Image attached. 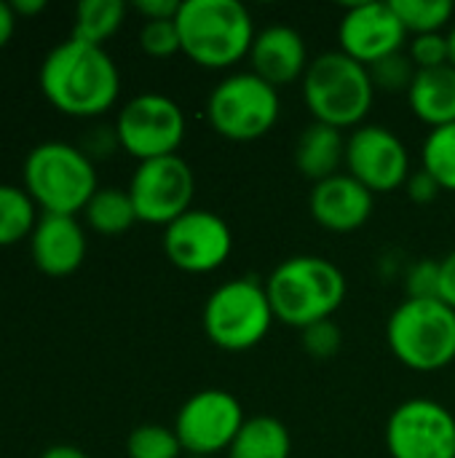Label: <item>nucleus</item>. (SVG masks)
Here are the masks:
<instances>
[{"instance_id":"6e6552de","label":"nucleus","mask_w":455,"mask_h":458,"mask_svg":"<svg viewBox=\"0 0 455 458\" xmlns=\"http://www.w3.org/2000/svg\"><path fill=\"white\" fill-rule=\"evenodd\" d=\"M282 115L279 89L252 70L223 78L206 99L209 126L231 142H255L265 137Z\"/></svg>"},{"instance_id":"4be33fe9","label":"nucleus","mask_w":455,"mask_h":458,"mask_svg":"<svg viewBox=\"0 0 455 458\" xmlns=\"http://www.w3.org/2000/svg\"><path fill=\"white\" fill-rule=\"evenodd\" d=\"M86 220L97 233L118 236L137 223V209L131 204L129 191L121 188H99L86 204Z\"/></svg>"},{"instance_id":"412c9836","label":"nucleus","mask_w":455,"mask_h":458,"mask_svg":"<svg viewBox=\"0 0 455 458\" xmlns=\"http://www.w3.org/2000/svg\"><path fill=\"white\" fill-rule=\"evenodd\" d=\"M292 437L290 429L274 416H252L244 421L228 458H290Z\"/></svg>"},{"instance_id":"c756f323","label":"nucleus","mask_w":455,"mask_h":458,"mask_svg":"<svg viewBox=\"0 0 455 458\" xmlns=\"http://www.w3.org/2000/svg\"><path fill=\"white\" fill-rule=\"evenodd\" d=\"M300 346L314 360H330L341 352L343 333L333 319H324V322H316V325H308L306 330H300Z\"/></svg>"},{"instance_id":"c85d7f7f","label":"nucleus","mask_w":455,"mask_h":458,"mask_svg":"<svg viewBox=\"0 0 455 458\" xmlns=\"http://www.w3.org/2000/svg\"><path fill=\"white\" fill-rule=\"evenodd\" d=\"M139 46L150 56H161V59L182 51L177 21L174 19H147L139 30Z\"/></svg>"},{"instance_id":"7c9ffc66","label":"nucleus","mask_w":455,"mask_h":458,"mask_svg":"<svg viewBox=\"0 0 455 458\" xmlns=\"http://www.w3.org/2000/svg\"><path fill=\"white\" fill-rule=\"evenodd\" d=\"M408 56L413 59L416 70H434L442 64H451L448 54V35L442 32H429V35H413Z\"/></svg>"},{"instance_id":"6ab92c4d","label":"nucleus","mask_w":455,"mask_h":458,"mask_svg":"<svg viewBox=\"0 0 455 458\" xmlns=\"http://www.w3.org/2000/svg\"><path fill=\"white\" fill-rule=\"evenodd\" d=\"M343 164H346V137L341 129L314 121L300 131L295 142V166L306 180L316 185L333 174H341Z\"/></svg>"},{"instance_id":"72a5a7b5","label":"nucleus","mask_w":455,"mask_h":458,"mask_svg":"<svg viewBox=\"0 0 455 458\" xmlns=\"http://www.w3.org/2000/svg\"><path fill=\"white\" fill-rule=\"evenodd\" d=\"M180 0H137L134 8L147 19H177L180 13Z\"/></svg>"},{"instance_id":"9d476101","label":"nucleus","mask_w":455,"mask_h":458,"mask_svg":"<svg viewBox=\"0 0 455 458\" xmlns=\"http://www.w3.org/2000/svg\"><path fill=\"white\" fill-rule=\"evenodd\" d=\"M247 416L236 394L225 389H201L190 394L174 419V435L188 456L215 458L228 454Z\"/></svg>"},{"instance_id":"9b49d317","label":"nucleus","mask_w":455,"mask_h":458,"mask_svg":"<svg viewBox=\"0 0 455 458\" xmlns=\"http://www.w3.org/2000/svg\"><path fill=\"white\" fill-rule=\"evenodd\" d=\"M193 193L196 174L190 164L180 156L139 161L129 182L137 220L164 228L193 209Z\"/></svg>"},{"instance_id":"ea45409f","label":"nucleus","mask_w":455,"mask_h":458,"mask_svg":"<svg viewBox=\"0 0 455 458\" xmlns=\"http://www.w3.org/2000/svg\"><path fill=\"white\" fill-rule=\"evenodd\" d=\"M188 458H204V456H188Z\"/></svg>"},{"instance_id":"423d86ee","label":"nucleus","mask_w":455,"mask_h":458,"mask_svg":"<svg viewBox=\"0 0 455 458\" xmlns=\"http://www.w3.org/2000/svg\"><path fill=\"white\" fill-rule=\"evenodd\" d=\"M201 322L209 344L223 352L239 354L260 346L276 322L265 282L241 276L217 284L204 303Z\"/></svg>"},{"instance_id":"0eeeda50","label":"nucleus","mask_w":455,"mask_h":458,"mask_svg":"<svg viewBox=\"0 0 455 458\" xmlns=\"http://www.w3.org/2000/svg\"><path fill=\"white\" fill-rule=\"evenodd\" d=\"M24 182L43 212L75 215L86 209L97 188L94 164L83 150L67 142H40L24 161Z\"/></svg>"},{"instance_id":"20e7f679","label":"nucleus","mask_w":455,"mask_h":458,"mask_svg":"<svg viewBox=\"0 0 455 458\" xmlns=\"http://www.w3.org/2000/svg\"><path fill=\"white\" fill-rule=\"evenodd\" d=\"M303 99L314 121L335 129H357L373 110L375 86L370 70L341 48L319 54L303 75Z\"/></svg>"},{"instance_id":"4468645a","label":"nucleus","mask_w":455,"mask_h":458,"mask_svg":"<svg viewBox=\"0 0 455 458\" xmlns=\"http://www.w3.org/2000/svg\"><path fill=\"white\" fill-rule=\"evenodd\" d=\"M164 252L185 274H212L233 252L231 225L209 209H190L164 231Z\"/></svg>"},{"instance_id":"b1692460","label":"nucleus","mask_w":455,"mask_h":458,"mask_svg":"<svg viewBox=\"0 0 455 458\" xmlns=\"http://www.w3.org/2000/svg\"><path fill=\"white\" fill-rule=\"evenodd\" d=\"M421 169L429 172L442 191L455 193V123L432 129L421 145Z\"/></svg>"},{"instance_id":"f03ea898","label":"nucleus","mask_w":455,"mask_h":458,"mask_svg":"<svg viewBox=\"0 0 455 458\" xmlns=\"http://www.w3.org/2000/svg\"><path fill=\"white\" fill-rule=\"evenodd\" d=\"M265 293L279 322L306 330L308 325L333 319L346 301L349 282L327 258L292 255L268 274Z\"/></svg>"},{"instance_id":"c9c22d12","label":"nucleus","mask_w":455,"mask_h":458,"mask_svg":"<svg viewBox=\"0 0 455 458\" xmlns=\"http://www.w3.org/2000/svg\"><path fill=\"white\" fill-rule=\"evenodd\" d=\"M13 5L0 0V46L8 43V38L13 35V27H16V16H13Z\"/></svg>"},{"instance_id":"f257e3e1","label":"nucleus","mask_w":455,"mask_h":458,"mask_svg":"<svg viewBox=\"0 0 455 458\" xmlns=\"http://www.w3.org/2000/svg\"><path fill=\"white\" fill-rule=\"evenodd\" d=\"M40 86L62 113L99 115L118 99L121 75L102 46L70 35L43 59Z\"/></svg>"},{"instance_id":"4c0bfd02","label":"nucleus","mask_w":455,"mask_h":458,"mask_svg":"<svg viewBox=\"0 0 455 458\" xmlns=\"http://www.w3.org/2000/svg\"><path fill=\"white\" fill-rule=\"evenodd\" d=\"M11 5L19 13H35V11H43L46 8V0H13Z\"/></svg>"},{"instance_id":"39448f33","label":"nucleus","mask_w":455,"mask_h":458,"mask_svg":"<svg viewBox=\"0 0 455 458\" xmlns=\"http://www.w3.org/2000/svg\"><path fill=\"white\" fill-rule=\"evenodd\" d=\"M386 344L408 370H445L455 362V309L440 298H405L386 322Z\"/></svg>"},{"instance_id":"393cba45","label":"nucleus","mask_w":455,"mask_h":458,"mask_svg":"<svg viewBox=\"0 0 455 458\" xmlns=\"http://www.w3.org/2000/svg\"><path fill=\"white\" fill-rule=\"evenodd\" d=\"M35 228V201L27 191L0 182V247L13 244Z\"/></svg>"},{"instance_id":"f3484780","label":"nucleus","mask_w":455,"mask_h":458,"mask_svg":"<svg viewBox=\"0 0 455 458\" xmlns=\"http://www.w3.org/2000/svg\"><path fill=\"white\" fill-rule=\"evenodd\" d=\"M306 38L290 24H271L260 30L249 48V70L274 89L303 81L308 70Z\"/></svg>"},{"instance_id":"f704fd0d","label":"nucleus","mask_w":455,"mask_h":458,"mask_svg":"<svg viewBox=\"0 0 455 458\" xmlns=\"http://www.w3.org/2000/svg\"><path fill=\"white\" fill-rule=\"evenodd\" d=\"M437 298L455 309V250L440 260V295Z\"/></svg>"},{"instance_id":"2f4dec72","label":"nucleus","mask_w":455,"mask_h":458,"mask_svg":"<svg viewBox=\"0 0 455 458\" xmlns=\"http://www.w3.org/2000/svg\"><path fill=\"white\" fill-rule=\"evenodd\" d=\"M405 293L408 298H437L440 295V260L424 258L413 263L405 274Z\"/></svg>"},{"instance_id":"58836bf2","label":"nucleus","mask_w":455,"mask_h":458,"mask_svg":"<svg viewBox=\"0 0 455 458\" xmlns=\"http://www.w3.org/2000/svg\"><path fill=\"white\" fill-rule=\"evenodd\" d=\"M448 54H451V64L455 67V24L448 30Z\"/></svg>"},{"instance_id":"a211bd4d","label":"nucleus","mask_w":455,"mask_h":458,"mask_svg":"<svg viewBox=\"0 0 455 458\" xmlns=\"http://www.w3.org/2000/svg\"><path fill=\"white\" fill-rule=\"evenodd\" d=\"M32 258L46 274H72L86 258V236L75 215L43 212L32 228Z\"/></svg>"},{"instance_id":"7ed1b4c3","label":"nucleus","mask_w":455,"mask_h":458,"mask_svg":"<svg viewBox=\"0 0 455 458\" xmlns=\"http://www.w3.org/2000/svg\"><path fill=\"white\" fill-rule=\"evenodd\" d=\"M174 21L182 54L206 70H225L249 56L257 35L252 13L239 0H182Z\"/></svg>"},{"instance_id":"a878e982","label":"nucleus","mask_w":455,"mask_h":458,"mask_svg":"<svg viewBox=\"0 0 455 458\" xmlns=\"http://www.w3.org/2000/svg\"><path fill=\"white\" fill-rule=\"evenodd\" d=\"M394 13L400 16L405 32L429 35L442 32V27L453 19L455 5L451 0H389Z\"/></svg>"},{"instance_id":"1a4fd4ad","label":"nucleus","mask_w":455,"mask_h":458,"mask_svg":"<svg viewBox=\"0 0 455 458\" xmlns=\"http://www.w3.org/2000/svg\"><path fill=\"white\" fill-rule=\"evenodd\" d=\"M185 113L166 94H137L129 99L115 121V137L121 148L139 158H164L177 156V148L185 140Z\"/></svg>"},{"instance_id":"ddd939ff","label":"nucleus","mask_w":455,"mask_h":458,"mask_svg":"<svg viewBox=\"0 0 455 458\" xmlns=\"http://www.w3.org/2000/svg\"><path fill=\"white\" fill-rule=\"evenodd\" d=\"M346 169L373 196L405 188L413 174L405 142L381 123H362L346 137Z\"/></svg>"},{"instance_id":"f8f14e48","label":"nucleus","mask_w":455,"mask_h":458,"mask_svg":"<svg viewBox=\"0 0 455 458\" xmlns=\"http://www.w3.org/2000/svg\"><path fill=\"white\" fill-rule=\"evenodd\" d=\"M392 458H455V416L437 400L400 403L386 421Z\"/></svg>"},{"instance_id":"e433bc0d","label":"nucleus","mask_w":455,"mask_h":458,"mask_svg":"<svg viewBox=\"0 0 455 458\" xmlns=\"http://www.w3.org/2000/svg\"><path fill=\"white\" fill-rule=\"evenodd\" d=\"M40 458H88L80 448L75 445H51L48 451H43Z\"/></svg>"},{"instance_id":"bb28decb","label":"nucleus","mask_w":455,"mask_h":458,"mask_svg":"<svg viewBox=\"0 0 455 458\" xmlns=\"http://www.w3.org/2000/svg\"><path fill=\"white\" fill-rule=\"evenodd\" d=\"M129 458H180L182 445L174 435V429L161 424H142L137 427L126 440Z\"/></svg>"},{"instance_id":"cd10ccee","label":"nucleus","mask_w":455,"mask_h":458,"mask_svg":"<svg viewBox=\"0 0 455 458\" xmlns=\"http://www.w3.org/2000/svg\"><path fill=\"white\" fill-rule=\"evenodd\" d=\"M367 70H370V78H373L375 91H392V94H400V91L408 94V89H410V83H413V78L418 72L405 48L397 51V54H389V56L378 59Z\"/></svg>"},{"instance_id":"2eb2a0df","label":"nucleus","mask_w":455,"mask_h":458,"mask_svg":"<svg viewBox=\"0 0 455 458\" xmlns=\"http://www.w3.org/2000/svg\"><path fill=\"white\" fill-rule=\"evenodd\" d=\"M405 27L392 3H354L338 24V46L346 56L370 67L405 48Z\"/></svg>"},{"instance_id":"aec40b11","label":"nucleus","mask_w":455,"mask_h":458,"mask_svg":"<svg viewBox=\"0 0 455 458\" xmlns=\"http://www.w3.org/2000/svg\"><path fill=\"white\" fill-rule=\"evenodd\" d=\"M410 110L429 129L455 123V67L442 64L434 70H418L408 89Z\"/></svg>"},{"instance_id":"473e14b6","label":"nucleus","mask_w":455,"mask_h":458,"mask_svg":"<svg viewBox=\"0 0 455 458\" xmlns=\"http://www.w3.org/2000/svg\"><path fill=\"white\" fill-rule=\"evenodd\" d=\"M405 191H408L410 201H416V204H432V201L442 193L440 182H437L429 172H424V169H418V172H413V174L408 177Z\"/></svg>"},{"instance_id":"dca6fc26","label":"nucleus","mask_w":455,"mask_h":458,"mask_svg":"<svg viewBox=\"0 0 455 458\" xmlns=\"http://www.w3.org/2000/svg\"><path fill=\"white\" fill-rule=\"evenodd\" d=\"M373 207H375V196L349 172L316 182L308 196L311 217L324 231L333 233L359 231L373 217Z\"/></svg>"},{"instance_id":"5701e85b","label":"nucleus","mask_w":455,"mask_h":458,"mask_svg":"<svg viewBox=\"0 0 455 458\" xmlns=\"http://www.w3.org/2000/svg\"><path fill=\"white\" fill-rule=\"evenodd\" d=\"M123 16H126L123 0H80L75 8L72 38L102 46V40H107L123 24Z\"/></svg>"}]
</instances>
